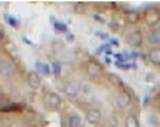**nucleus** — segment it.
Here are the masks:
<instances>
[{
  "label": "nucleus",
  "mask_w": 160,
  "mask_h": 127,
  "mask_svg": "<svg viewBox=\"0 0 160 127\" xmlns=\"http://www.w3.org/2000/svg\"><path fill=\"white\" fill-rule=\"evenodd\" d=\"M16 74V65L10 59L0 61V77L2 78H12Z\"/></svg>",
  "instance_id": "nucleus-2"
},
{
  "label": "nucleus",
  "mask_w": 160,
  "mask_h": 127,
  "mask_svg": "<svg viewBox=\"0 0 160 127\" xmlns=\"http://www.w3.org/2000/svg\"><path fill=\"white\" fill-rule=\"evenodd\" d=\"M46 105H48L49 110H52V111H58V110L62 109V105H63L62 97H61L59 94H56V93H49L48 98H46Z\"/></svg>",
  "instance_id": "nucleus-3"
},
{
  "label": "nucleus",
  "mask_w": 160,
  "mask_h": 127,
  "mask_svg": "<svg viewBox=\"0 0 160 127\" xmlns=\"http://www.w3.org/2000/svg\"><path fill=\"white\" fill-rule=\"evenodd\" d=\"M130 104H131L130 93H128V91H121V93L117 95V98H116V105L118 107L120 110H124V109H127Z\"/></svg>",
  "instance_id": "nucleus-6"
},
{
  "label": "nucleus",
  "mask_w": 160,
  "mask_h": 127,
  "mask_svg": "<svg viewBox=\"0 0 160 127\" xmlns=\"http://www.w3.org/2000/svg\"><path fill=\"white\" fill-rule=\"evenodd\" d=\"M146 22L149 23L150 26L152 25H156L159 22V12L157 10H147L146 12Z\"/></svg>",
  "instance_id": "nucleus-12"
},
{
  "label": "nucleus",
  "mask_w": 160,
  "mask_h": 127,
  "mask_svg": "<svg viewBox=\"0 0 160 127\" xmlns=\"http://www.w3.org/2000/svg\"><path fill=\"white\" fill-rule=\"evenodd\" d=\"M26 81H28V85H29L30 88H33V90L39 88L41 84H42L41 75L38 74L36 71H30L29 74H28V77H26Z\"/></svg>",
  "instance_id": "nucleus-7"
},
{
  "label": "nucleus",
  "mask_w": 160,
  "mask_h": 127,
  "mask_svg": "<svg viewBox=\"0 0 160 127\" xmlns=\"http://www.w3.org/2000/svg\"><path fill=\"white\" fill-rule=\"evenodd\" d=\"M126 42L133 48H137L143 43V33L140 30H131L126 35Z\"/></svg>",
  "instance_id": "nucleus-4"
},
{
  "label": "nucleus",
  "mask_w": 160,
  "mask_h": 127,
  "mask_svg": "<svg viewBox=\"0 0 160 127\" xmlns=\"http://www.w3.org/2000/svg\"><path fill=\"white\" fill-rule=\"evenodd\" d=\"M147 39H149L150 45H153L154 48H159V45H160V32L157 29L152 30V32L149 33V38H147Z\"/></svg>",
  "instance_id": "nucleus-14"
},
{
  "label": "nucleus",
  "mask_w": 160,
  "mask_h": 127,
  "mask_svg": "<svg viewBox=\"0 0 160 127\" xmlns=\"http://www.w3.org/2000/svg\"><path fill=\"white\" fill-rule=\"evenodd\" d=\"M77 12H78V13L84 12V3H78V4H77Z\"/></svg>",
  "instance_id": "nucleus-24"
},
{
  "label": "nucleus",
  "mask_w": 160,
  "mask_h": 127,
  "mask_svg": "<svg viewBox=\"0 0 160 127\" xmlns=\"http://www.w3.org/2000/svg\"><path fill=\"white\" fill-rule=\"evenodd\" d=\"M63 93L67 94L69 98H75L79 94V85L77 82H67L63 85Z\"/></svg>",
  "instance_id": "nucleus-8"
},
{
  "label": "nucleus",
  "mask_w": 160,
  "mask_h": 127,
  "mask_svg": "<svg viewBox=\"0 0 160 127\" xmlns=\"http://www.w3.org/2000/svg\"><path fill=\"white\" fill-rule=\"evenodd\" d=\"M85 72L91 79L94 81H98V79L102 78V75H104V71H102V67H101L100 64L97 61H88L85 64Z\"/></svg>",
  "instance_id": "nucleus-1"
},
{
  "label": "nucleus",
  "mask_w": 160,
  "mask_h": 127,
  "mask_svg": "<svg viewBox=\"0 0 160 127\" xmlns=\"http://www.w3.org/2000/svg\"><path fill=\"white\" fill-rule=\"evenodd\" d=\"M110 42H111V45H114V46H120V42H118V39H110Z\"/></svg>",
  "instance_id": "nucleus-25"
},
{
  "label": "nucleus",
  "mask_w": 160,
  "mask_h": 127,
  "mask_svg": "<svg viewBox=\"0 0 160 127\" xmlns=\"http://www.w3.org/2000/svg\"><path fill=\"white\" fill-rule=\"evenodd\" d=\"M35 68H36V72L39 74H43V75H46V77H49L51 75V65H48V64H43V62H41V61H38L36 64H35Z\"/></svg>",
  "instance_id": "nucleus-11"
},
{
  "label": "nucleus",
  "mask_w": 160,
  "mask_h": 127,
  "mask_svg": "<svg viewBox=\"0 0 160 127\" xmlns=\"http://www.w3.org/2000/svg\"><path fill=\"white\" fill-rule=\"evenodd\" d=\"M107 78H108V81L111 82L112 85H116V87H121V85H123V81H121V78H120L118 75L112 74V72H110V74L107 75Z\"/></svg>",
  "instance_id": "nucleus-16"
},
{
  "label": "nucleus",
  "mask_w": 160,
  "mask_h": 127,
  "mask_svg": "<svg viewBox=\"0 0 160 127\" xmlns=\"http://www.w3.org/2000/svg\"><path fill=\"white\" fill-rule=\"evenodd\" d=\"M6 19H8L9 20V25H10V26H13V28H18V20H16L15 18H12V16H6Z\"/></svg>",
  "instance_id": "nucleus-19"
},
{
  "label": "nucleus",
  "mask_w": 160,
  "mask_h": 127,
  "mask_svg": "<svg viewBox=\"0 0 160 127\" xmlns=\"http://www.w3.org/2000/svg\"><path fill=\"white\" fill-rule=\"evenodd\" d=\"M124 16H126L127 22L131 23V25L140 22V15H138V12H136V10H127L126 13H124Z\"/></svg>",
  "instance_id": "nucleus-13"
},
{
  "label": "nucleus",
  "mask_w": 160,
  "mask_h": 127,
  "mask_svg": "<svg viewBox=\"0 0 160 127\" xmlns=\"http://www.w3.org/2000/svg\"><path fill=\"white\" fill-rule=\"evenodd\" d=\"M85 119L89 124L98 126L101 123V120H102V114H101V111L98 109H89L85 113Z\"/></svg>",
  "instance_id": "nucleus-5"
},
{
  "label": "nucleus",
  "mask_w": 160,
  "mask_h": 127,
  "mask_svg": "<svg viewBox=\"0 0 160 127\" xmlns=\"http://www.w3.org/2000/svg\"><path fill=\"white\" fill-rule=\"evenodd\" d=\"M97 36L101 38V39H110L108 33H104V32H97Z\"/></svg>",
  "instance_id": "nucleus-22"
},
{
  "label": "nucleus",
  "mask_w": 160,
  "mask_h": 127,
  "mask_svg": "<svg viewBox=\"0 0 160 127\" xmlns=\"http://www.w3.org/2000/svg\"><path fill=\"white\" fill-rule=\"evenodd\" d=\"M68 127H84V120L78 114H71L68 117Z\"/></svg>",
  "instance_id": "nucleus-9"
},
{
  "label": "nucleus",
  "mask_w": 160,
  "mask_h": 127,
  "mask_svg": "<svg viewBox=\"0 0 160 127\" xmlns=\"http://www.w3.org/2000/svg\"><path fill=\"white\" fill-rule=\"evenodd\" d=\"M116 67L121 68V69H128L131 65H130V64H124V62H116Z\"/></svg>",
  "instance_id": "nucleus-20"
},
{
  "label": "nucleus",
  "mask_w": 160,
  "mask_h": 127,
  "mask_svg": "<svg viewBox=\"0 0 160 127\" xmlns=\"http://www.w3.org/2000/svg\"><path fill=\"white\" fill-rule=\"evenodd\" d=\"M124 127H140L137 117L134 114H127L126 120H124Z\"/></svg>",
  "instance_id": "nucleus-15"
},
{
  "label": "nucleus",
  "mask_w": 160,
  "mask_h": 127,
  "mask_svg": "<svg viewBox=\"0 0 160 127\" xmlns=\"http://www.w3.org/2000/svg\"><path fill=\"white\" fill-rule=\"evenodd\" d=\"M2 42H3V30L0 29V45H2Z\"/></svg>",
  "instance_id": "nucleus-26"
},
{
  "label": "nucleus",
  "mask_w": 160,
  "mask_h": 127,
  "mask_svg": "<svg viewBox=\"0 0 160 127\" xmlns=\"http://www.w3.org/2000/svg\"><path fill=\"white\" fill-rule=\"evenodd\" d=\"M92 18H94V19H95V20H97V22H98V23H105V19H104V18H101V16H100V15H94V16H92Z\"/></svg>",
  "instance_id": "nucleus-21"
},
{
  "label": "nucleus",
  "mask_w": 160,
  "mask_h": 127,
  "mask_svg": "<svg viewBox=\"0 0 160 127\" xmlns=\"http://www.w3.org/2000/svg\"><path fill=\"white\" fill-rule=\"evenodd\" d=\"M114 58L117 59V62H123V61H124L123 53H116V55H114Z\"/></svg>",
  "instance_id": "nucleus-23"
},
{
  "label": "nucleus",
  "mask_w": 160,
  "mask_h": 127,
  "mask_svg": "<svg viewBox=\"0 0 160 127\" xmlns=\"http://www.w3.org/2000/svg\"><path fill=\"white\" fill-rule=\"evenodd\" d=\"M51 20H52V23H53V26H55V29L58 30V32H68V28L65 26V25H62L61 22H56V19L53 18H51Z\"/></svg>",
  "instance_id": "nucleus-18"
},
{
  "label": "nucleus",
  "mask_w": 160,
  "mask_h": 127,
  "mask_svg": "<svg viewBox=\"0 0 160 127\" xmlns=\"http://www.w3.org/2000/svg\"><path fill=\"white\" fill-rule=\"evenodd\" d=\"M51 71H52L53 75L58 78V77L61 75V72H62V65H61V62H58V61L52 62V65H51Z\"/></svg>",
  "instance_id": "nucleus-17"
},
{
  "label": "nucleus",
  "mask_w": 160,
  "mask_h": 127,
  "mask_svg": "<svg viewBox=\"0 0 160 127\" xmlns=\"http://www.w3.org/2000/svg\"><path fill=\"white\" fill-rule=\"evenodd\" d=\"M149 61L154 64L156 67L160 65V49L159 48H152L149 51Z\"/></svg>",
  "instance_id": "nucleus-10"
}]
</instances>
